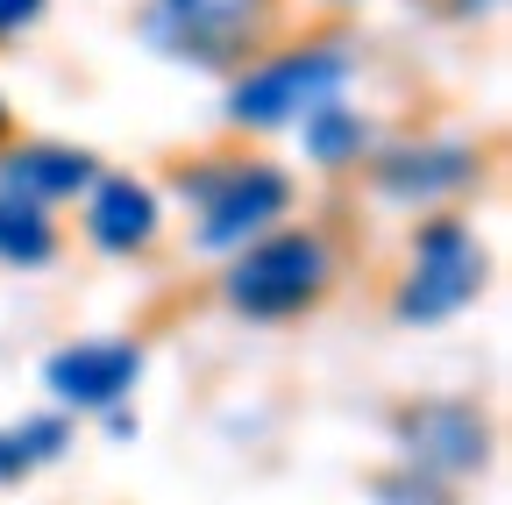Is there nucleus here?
Segmentation results:
<instances>
[{
    "instance_id": "f257e3e1",
    "label": "nucleus",
    "mask_w": 512,
    "mask_h": 505,
    "mask_svg": "<svg viewBox=\"0 0 512 505\" xmlns=\"http://www.w3.org/2000/svg\"><path fill=\"white\" fill-rule=\"evenodd\" d=\"M335 292V249L313 228H264L221 271V299L242 321H299Z\"/></svg>"
},
{
    "instance_id": "f03ea898",
    "label": "nucleus",
    "mask_w": 512,
    "mask_h": 505,
    "mask_svg": "<svg viewBox=\"0 0 512 505\" xmlns=\"http://www.w3.org/2000/svg\"><path fill=\"white\" fill-rule=\"evenodd\" d=\"M484 242L470 235V221L456 214H434L413 228V249H406V271H399V292H392V321L406 328H441L484 292Z\"/></svg>"
},
{
    "instance_id": "7ed1b4c3",
    "label": "nucleus",
    "mask_w": 512,
    "mask_h": 505,
    "mask_svg": "<svg viewBox=\"0 0 512 505\" xmlns=\"http://www.w3.org/2000/svg\"><path fill=\"white\" fill-rule=\"evenodd\" d=\"M356 72V50L349 36H320V43H292L278 57H264V65H249L228 93V121L235 129H285V121H299L306 107L335 100Z\"/></svg>"
},
{
    "instance_id": "20e7f679",
    "label": "nucleus",
    "mask_w": 512,
    "mask_h": 505,
    "mask_svg": "<svg viewBox=\"0 0 512 505\" xmlns=\"http://www.w3.org/2000/svg\"><path fill=\"white\" fill-rule=\"evenodd\" d=\"M278 29V0H150V43L192 72H235Z\"/></svg>"
},
{
    "instance_id": "39448f33",
    "label": "nucleus",
    "mask_w": 512,
    "mask_h": 505,
    "mask_svg": "<svg viewBox=\"0 0 512 505\" xmlns=\"http://www.w3.org/2000/svg\"><path fill=\"white\" fill-rule=\"evenodd\" d=\"M178 185L192 193V207H200V228H192L200 249H242L249 235H264L292 207V178L278 164H249V157L178 171Z\"/></svg>"
},
{
    "instance_id": "423d86ee",
    "label": "nucleus",
    "mask_w": 512,
    "mask_h": 505,
    "mask_svg": "<svg viewBox=\"0 0 512 505\" xmlns=\"http://www.w3.org/2000/svg\"><path fill=\"white\" fill-rule=\"evenodd\" d=\"M392 434H399L406 463L427 470V477H441V484L477 477L491 463V420L470 399H413V406H399Z\"/></svg>"
},
{
    "instance_id": "0eeeda50",
    "label": "nucleus",
    "mask_w": 512,
    "mask_h": 505,
    "mask_svg": "<svg viewBox=\"0 0 512 505\" xmlns=\"http://www.w3.org/2000/svg\"><path fill=\"white\" fill-rule=\"evenodd\" d=\"M143 377V349L136 342H72L43 363V385L57 392V406L79 413H114Z\"/></svg>"
},
{
    "instance_id": "6e6552de",
    "label": "nucleus",
    "mask_w": 512,
    "mask_h": 505,
    "mask_svg": "<svg viewBox=\"0 0 512 505\" xmlns=\"http://www.w3.org/2000/svg\"><path fill=\"white\" fill-rule=\"evenodd\" d=\"M470 178H477L470 143H406V150H384L370 164V185L384 200H406V207H441V200H456Z\"/></svg>"
},
{
    "instance_id": "1a4fd4ad",
    "label": "nucleus",
    "mask_w": 512,
    "mask_h": 505,
    "mask_svg": "<svg viewBox=\"0 0 512 505\" xmlns=\"http://www.w3.org/2000/svg\"><path fill=\"white\" fill-rule=\"evenodd\" d=\"M86 193H93V200H86V235H93V249H107V257H136V249L157 242L164 214H157V193H150V185H136V178H93Z\"/></svg>"
},
{
    "instance_id": "9d476101",
    "label": "nucleus",
    "mask_w": 512,
    "mask_h": 505,
    "mask_svg": "<svg viewBox=\"0 0 512 505\" xmlns=\"http://www.w3.org/2000/svg\"><path fill=\"white\" fill-rule=\"evenodd\" d=\"M93 178H100L93 150H72V143H22V150H8V164H0V185H8V193H29V200H72Z\"/></svg>"
},
{
    "instance_id": "9b49d317",
    "label": "nucleus",
    "mask_w": 512,
    "mask_h": 505,
    "mask_svg": "<svg viewBox=\"0 0 512 505\" xmlns=\"http://www.w3.org/2000/svg\"><path fill=\"white\" fill-rule=\"evenodd\" d=\"M57 221H50V200H29V193H8L0 185V264L8 271H43L57 264Z\"/></svg>"
},
{
    "instance_id": "f8f14e48",
    "label": "nucleus",
    "mask_w": 512,
    "mask_h": 505,
    "mask_svg": "<svg viewBox=\"0 0 512 505\" xmlns=\"http://www.w3.org/2000/svg\"><path fill=\"white\" fill-rule=\"evenodd\" d=\"M299 136H306V157H313V164H328V171L370 157V121H363L342 93H335V100H320V107H306V114H299Z\"/></svg>"
},
{
    "instance_id": "ddd939ff",
    "label": "nucleus",
    "mask_w": 512,
    "mask_h": 505,
    "mask_svg": "<svg viewBox=\"0 0 512 505\" xmlns=\"http://www.w3.org/2000/svg\"><path fill=\"white\" fill-rule=\"evenodd\" d=\"M64 441H72V420H64V413H36V420L0 427V484H22L29 470L57 463Z\"/></svg>"
},
{
    "instance_id": "4468645a",
    "label": "nucleus",
    "mask_w": 512,
    "mask_h": 505,
    "mask_svg": "<svg viewBox=\"0 0 512 505\" xmlns=\"http://www.w3.org/2000/svg\"><path fill=\"white\" fill-rule=\"evenodd\" d=\"M370 498H377V505H456V491H448L441 477H427V470H413V463L377 470V477H370Z\"/></svg>"
},
{
    "instance_id": "2eb2a0df",
    "label": "nucleus",
    "mask_w": 512,
    "mask_h": 505,
    "mask_svg": "<svg viewBox=\"0 0 512 505\" xmlns=\"http://www.w3.org/2000/svg\"><path fill=\"white\" fill-rule=\"evenodd\" d=\"M29 22H43V0H0V43L22 36Z\"/></svg>"
},
{
    "instance_id": "dca6fc26",
    "label": "nucleus",
    "mask_w": 512,
    "mask_h": 505,
    "mask_svg": "<svg viewBox=\"0 0 512 505\" xmlns=\"http://www.w3.org/2000/svg\"><path fill=\"white\" fill-rule=\"evenodd\" d=\"M456 8H463V15H484V8H498V0H456Z\"/></svg>"
},
{
    "instance_id": "f3484780",
    "label": "nucleus",
    "mask_w": 512,
    "mask_h": 505,
    "mask_svg": "<svg viewBox=\"0 0 512 505\" xmlns=\"http://www.w3.org/2000/svg\"><path fill=\"white\" fill-rule=\"evenodd\" d=\"M0 143H8V100H0Z\"/></svg>"
}]
</instances>
